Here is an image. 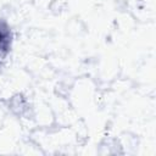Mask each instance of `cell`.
Listing matches in <instances>:
<instances>
[{
  "label": "cell",
  "instance_id": "cell-1",
  "mask_svg": "<svg viewBox=\"0 0 156 156\" xmlns=\"http://www.w3.org/2000/svg\"><path fill=\"white\" fill-rule=\"evenodd\" d=\"M10 32L9 29L0 23V58H2L10 48Z\"/></svg>",
  "mask_w": 156,
  "mask_h": 156
}]
</instances>
